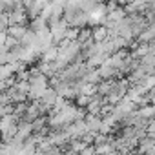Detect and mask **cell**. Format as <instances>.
<instances>
[{
    "label": "cell",
    "instance_id": "obj_1",
    "mask_svg": "<svg viewBox=\"0 0 155 155\" xmlns=\"http://www.w3.org/2000/svg\"><path fill=\"white\" fill-rule=\"evenodd\" d=\"M49 31H51L53 42H62V40H66V37H68L69 24H68L66 20H57V22H51V24H49Z\"/></svg>",
    "mask_w": 155,
    "mask_h": 155
},
{
    "label": "cell",
    "instance_id": "obj_2",
    "mask_svg": "<svg viewBox=\"0 0 155 155\" xmlns=\"http://www.w3.org/2000/svg\"><path fill=\"white\" fill-rule=\"evenodd\" d=\"M91 37L95 38V42H102V40H106V38L110 37V31H108L106 26H99V28L91 33Z\"/></svg>",
    "mask_w": 155,
    "mask_h": 155
},
{
    "label": "cell",
    "instance_id": "obj_3",
    "mask_svg": "<svg viewBox=\"0 0 155 155\" xmlns=\"http://www.w3.org/2000/svg\"><path fill=\"white\" fill-rule=\"evenodd\" d=\"M137 115L142 117V119H146V120H151V119L155 117V106H142V108L137 111Z\"/></svg>",
    "mask_w": 155,
    "mask_h": 155
},
{
    "label": "cell",
    "instance_id": "obj_4",
    "mask_svg": "<svg viewBox=\"0 0 155 155\" xmlns=\"http://www.w3.org/2000/svg\"><path fill=\"white\" fill-rule=\"evenodd\" d=\"M146 130H148V133H150L151 137H155V119H153V120H150V126H148Z\"/></svg>",
    "mask_w": 155,
    "mask_h": 155
}]
</instances>
